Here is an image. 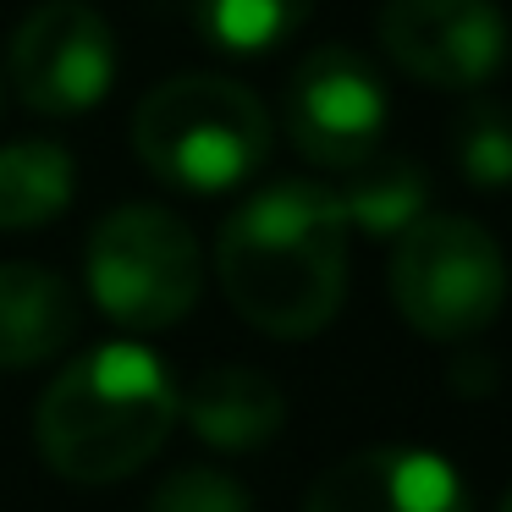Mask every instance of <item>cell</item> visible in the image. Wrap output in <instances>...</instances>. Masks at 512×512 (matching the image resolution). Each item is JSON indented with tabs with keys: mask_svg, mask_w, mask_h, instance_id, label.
I'll use <instances>...</instances> for the list:
<instances>
[{
	"mask_svg": "<svg viewBox=\"0 0 512 512\" xmlns=\"http://www.w3.org/2000/svg\"><path fill=\"white\" fill-rule=\"evenodd\" d=\"M347 226L325 182L281 177L232 210L215 237L221 292L254 331L303 342L342 314L347 298Z\"/></svg>",
	"mask_w": 512,
	"mask_h": 512,
	"instance_id": "obj_1",
	"label": "cell"
},
{
	"mask_svg": "<svg viewBox=\"0 0 512 512\" xmlns=\"http://www.w3.org/2000/svg\"><path fill=\"white\" fill-rule=\"evenodd\" d=\"M182 419V386L149 347L105 342L78 353L45 386L34 441L50 474L72 485H116L138 474Z\"/></svg>",
	"mask_w": 512,
	"mask_h": 512,
	"instance_id": "obj_2",
	"label": "cell"
},
{
	"mask_svg": "<svg viewBox=\"0 0 512 512\" xmlns=\"http://www.w3.org/2000/svg\"><path fill=\"white\" fill-rule=\"evenodd\" d=\"M133 149L177 193H232L270 160V111L232 78L182 72L138 100Z\"/></svg>",
	"mask_w": 512,
	"mask_h": 512,
	"instance_id": "obj_3",
	"label": "cell"
},
{
	"mask_svg": "<svg viewBox=\"0 0 512 512\" xmlns=\"http://www.w3.org/2000/svg\"><path fill=\"white\" fill-rule=\"evenodd\" d=\"M391 303L430 342H468L507 303L501 243L468 215H419L391 248Z\"/></svg>",
	"mask_w": 512,
	"mask_h": 512,
	"instance_id": "obj_4",
	"label": "cell"
},
{
	"mask_svg": "<svg viewBox=\"0 0 512 512\" xmlns=\"http://www.w3.org/2000/svg\"><path fill=\"white\" fill-rule=\"evenodd\" d=\"M204 265L188 221L160 204H122L89 237V292L122 331H171L199 303Z\"/></svg>",
	"mask_w": 512,
	"mask_h": 512,
	"instance_id": "obj_5",
	"label": "cell"
},
{
	"mask_svg": "<svg viewBox=\"0 0 512 512\" xmlns=\"http://www.w3.org/2000/svg\"><path fill=\"white\" fill-rule=\"evenodd\" d=\"M6 83L39 116H83L116 83V34L89 0H39L12 28Z\"/></svg>",
	"mask_w": 512,
	"mask_h": 512,
	"instance_id": "obj_6",
	"label": "cell"
},
{
	"mask_svg": "<svg viewBox=\"0 0 512 512\" xmlns=\"http://www.w3.org/2000/svg\"><path fill=\"white\" fill-rule=\"evenodd\" d=\"M281 127L292 149L325 171H347L375 155L391 127V100L375 61H364L353 45H320L314 56H303L287 78Z\"/></svg>",
	"mask_w": 512,
	"mask_h": 512,
	"instance_id": "obj_7",
	"label": "cell"
},
{
	"mask_svg": "<svg viewBox=\"0 0 512 512\" xmlns=\"http://www.w3.org/2000/svg\"><path fill=\"white\" fill-rule=\"evenodd\" d=\"M386 56L441 94H474L507 61V23L490 0H386L375 17Z\"/></svg>",
	"mask_w": 512,
	"mask_h": 512,
	"instance_id": "obj_8",
	"label": "cell"
},
{
	"mask_svg": "<svg viewBox=\"0 0 512 512\" xmlns=\"http://www.w3.org/2000/svg\"><path fill=\"white\" fill-rule=\"evenodd\" d=\"M303 512H474V496L424 446H364L314 479Z\"/></svg>",
	"mask_w": 512,
	"mask_h": 512,
	"instance_id": "obj_9",
	"label": "cell"
},
{
	"mask_svg": "<svg viewBox=\"0 0 512 512\" xmlns=\"http://www.w3.org/2000/svg\"><path fill=\"white\" fill-rule=\"evenodd\" d=\"M182 413H188L193 435L210 441L215 452H259L287 424V397L265 369L221 364V369H204L182 391Z\"/></svg>",
	"mask_w": 512,
	"mask_h": 512,
	"instance_id": "obj_10",
	"label": "cell"
},
{
	"mask_svg": "<svg viewBox=\"0 0 512 512\" xmlns=\"http://www.w3.org/2000/svg\"><path fill=\"white\" fill-rule=\"evenodd\" d=\"M78 336V292L45 265H0V369H34Z\"/></svg>",
	"mask_w": 512,
	"mask_h": 512,
	"instance_id": "obj_11",
	"label": "cell"
},
{
	"mask_svg": "<svg viewBox=\"0 0 512 512\" xmlns=\"http://www.w3.org/2000/svg\"><path fill=\"white\" fill-rule=\"evenodd\" d=\"M331 193L347 226L364 237H402L419 215H430V171L408 155H386V149L347 166Z\"/></svg>",
	"mask_w": 512,
	"mask_h": 512,
	"instance_id": "obj_12",
	"label": "cell"
},
{
	"mask_svg": "<svg viewBox=\"0 0 512 512\" xmlns=\"http://www.w3.org/2000/svg\"><path fill=\"white\" fill-rule=\"evenodd\" d=\"M78 166L50 138H17L0 149V232H39L67 215Z\"/></svg>",
	"mask_w": 512,
	"mask_h": 512,
	"instance_id": "obj_13",
	"label": "cell"
},
{
	"mask_svg": "<svg viewBox=\"0 0 512 512\" xmlns=\"http://www.w3.org/2000/svg\"><path fill=\"white\" fill-rule=\"evenodd\" d=\"M309 12L314 0H193V28L221 56H265L287 45Z\"/></svg>",
	"mask_w": 512,
	"mask_h": 512,
	"instance_id": "obj_14",
	"label": "cell"
},
{
	"mask_svg": "<svg viewBox=\"0 0 512 512\" xmlns=\"http://www.w3.org/2000/svg\"><path fill=\"white\" fill-rule=\"evenodd\" d=\"M452 160L468 188L507 193L512 188V105L474 89L452 111Z\"/></svg>",
	"mask_w": 512,
	"mask_h": 512,
	"instance_id": "obj_15",
	"label": "cell"
},
{
	"mask_svg": "<svg viewBox=\"0 0 512 512\" xmlns=\"http://www.w3.org/2000/svg\"><path fill=\"white\" fill-rule=\"evenodd\" d=\"M144 512H254V501H248L243 479L221 474L210 463H193V468H171Z\"/></svg>",
	"mask_w": 512,
	"mask_h": 512,
	"instance_id": "obj_16",
	"label": "cell"
},
{
	"mask_svg": "<svg viewBox=\"0 0 512 512\" xmlns=\"http://www.w3.org/2000/svg\"><path fill=\"white\" fill-rule=\"evenodd\" d=\"M496 512H512V490H507V496H501V507Z\"/></svg>",
	"mask_w": 512,
	"mask_h": 512,
	"instance_id": "obj_17",
	"label": "cell"
},
{
	"mask_svg": "<svg viewBox=\"0 0 512 512\" xmlns=\"http://www.w3.org/2000/svg\"><path fill=\"white\" fill-rule=\"evenodd\" d=\"M0 100H6V78H0Z\"/></svg>",
	"mask_w": 512,
	"mask_h": 512,
	"instance_id": "obj_18",
	"label": "cell"
}]
</instances>
